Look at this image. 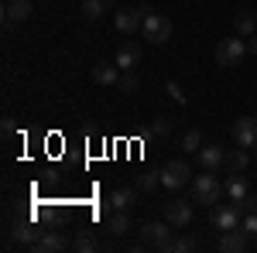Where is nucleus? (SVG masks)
Here are the masks:
<instances>
[{
    "label": "nucleus",
    "mask_w": 257,
    "mask_h": 253,
    "mask_svg": "<svg viewBox=\"0 0 257 253\" xmlns=\"http://www.w3.org/2000/svg\"><path fill=\"white\" fill-rule=\"evenodd\" d=\"M223 192H226V188L216 181V171H202V175L192 178V202H199V205H209V209H213Z\"/></svg>",
    "instance_id": "nucleus-1"
},
{
    "label": "nucleus",
    "mask_w": 257,
    "mask_h": 253,
    "mask_svg": "<svg viewBox=\"0 0 257 253\" xmlns=\"http://www.w3.org/2000/svg\"><path fill=\"white\" fill-rule=\"evenodd\" d=\"M233 31H237L240 38H250L257 31V11L254 7H240L237 14H233Z\"/></svg>",
    "instance_id": "nucleus-12"
},
{
    "label": "nucleus",
    "mask_w": 257,
    "mask_h": 253,
    "mask_svg": "<svg viewBox=\"0 0 257 253\" xmlns=\"http://www.w3.org/2000/svg\"><path fill=\"white\" fill-rule=\"evenodd\" d=\"M41 229L31 222V219H24V222H14L11 226V243H21V246H31V243H38L41 239Z\"/></svg>",
    "instance_id": "nucleus-11"
},
{
    "label": "nucleus",
    "mask_w": 257,
    "mask_h": 253,
    "mask_svg": "<svg viewBox=\"0 0 257 253\" xmlns=\"http://www.w3.org/2000/svg\"><path fill=\"white\" fill-rule=\"evenodd\" d=\"M161 185V171H141L138 175V188L141 192H155Z\"/></svg>",
    "instance_id": "nucleus-24"
},
{
    "label": "nucleus",
    "mask_w": 257,
    "mask_h": 253,
    "mask_svg": "<svg viewBox=\"0 0 257 253\" xmlns=\"http://www.w3.org/2000/svg\"><path fill=\"white\" fill-rule=\"evenodd\" d=\"M223 188H226V195H230L233 202H240V198L247 195V178H243V175H230V178H226V185H223Z\"/></svg>",
    "instance_id": "nucleus-19"
},
{
    "label": "nucleus",
    "mask_w": 257,
    "mask_h": 253,
    "mask_svg": "<svg viewBox=\"0 0 257 253\" xmlns=\"http://www.w3.org/2000/svg\"><path fill=\"white\" fill-rule=\"evenodd\" d=\"M141 35L148 41H155V45H165V41L172 38V21L165 18V14H155V11H151V14L144 18V24H141Z\"/></svg>",
    "instance_id": "nucleus-6"
},
{
    "label": "nucleus",
    "mask_w": 257,
    "mask_h": 253,
    "mask_svg": "<svg viewBox=\"0 0 257 253\" xmlns=\"http://www.w3.org/2000/svg\"><path fill=\"white\" fill-rule=\"evenodd\" d=\"M240 229L250 236V239H257V212L254 215H243V219H240Z\"/></svg>",
    "instance_id": "nucleus-31"
},
{
    "label": "nucleus",
    "mask_w": 257,
    "mask_h": 253,
    "mask_svg": "<svg viewBox=\"0 0 257 253\" xmlns=\"http://www.w3.org/2000/svg\"><path fill=\"white\" fill-rule=\"evenodd\" d=\"M72 250H79V253H96L99 243H96V236L89 233V229H82V233H76V239H72Z\"/></svg>",
    "instance_id": "nucleus-20"
},
{
    "label": "nucleus",
    "mask_w": 257,
    "mask_h": 253,
    "mask_svg": "<svg viewBox=\"0 0 257 253\" xmlns=\"http://www.w3.org/2000/svg\"><path fill=\"white\" fill-rule=\"evenodd\" d=\"M113 62H117L123 72L134 69V65L141 62V45H138V41H123V45L117 48V59H113Z\"/></svg>",
    "instance_id": "nucleus-18"
},
{
    "label": "nucleus",
    "mask_w": 257,
    "mask_h": 253,
    "mask_svg": "<svg viewBox=\"0 0 257 253\" xmlns=\"http://www.w3.org/2000/svg\"><path fill=\"white\" fill-rule=\"evenodd\" d=\"M117 89H120V93H138V76H134L131 69H127V72H120Z\"/></svg>",
    "instance_id": "nucleus-26"
},
{
    "label": "nucleus",
    "mask_w": 257,
    "mask_h": 253,
    "mask_svg": "<svg viewBox=\"0 0 257 253\" xmlns=\"http://www.w3.org/2000/svg\"><path fill=\"white\" fill-rule=\"evenodd\" d=\"M79 11H82V18H86V21H99V18H103V11H106V4H103V0H82Z\"/></svg>",
    "instance_id": "nucleus-23"
},
{
    "label": "nucleus",
    "mask_w": 257,
    "mask_h": 253,
    "mask_svg": "<svg viewBox=\"0 0 257 253\" xmlns=\"http://www.w3.org/2000/svg\"><path fill=\"white\" fill-rule=\"evenodd\" d=\"M4 134H7V137L14 134V117H4Z\"/></svg>",
    "instance_id": "nucleus-33"
},
{
    "label": "nucleus",
    "mask_w": 257,
    "mask_h": 253,
    "mask_svg": "<svg viewBox=\"0 0 257 253\" xmlns=\"http://www.w3.org/2000/svg\"><path fill=\"white\" fill-rule=\"evenodd\" d=\"M213 55H216V65H223V69H233V65H240V59H243V55H247V41L240 38H223L216 45V52H213Z\"/></svg>",
    "instance_id": "nucleus-3"
},
{
    "label": "nucleus",
    "mask_w": 257,
    "mask_h": 253,
    "mask_svg": "<svg viewBox=\"0 0 257 253\" xmlns=\"http://www.w3.org/2000/svg\"><path fill=\"white\" fill-rule=\"evenodd\" d=\"M120 72H123V69H120L117 62H113V65H110V62H96V65H93V82H96V86H117Z\"/></svg>",
    "instance_id": "nucleus-16"
},
{
    "label": "nucleus",
    "mask_w": 257,
    "mask_h": 253,
    "mask_svg": "<svg viewBox=\"0 0 257 253\" xmlns=\"http://www.w3.org/2000/svg\"><path fill=\"white\" fill-rule=\"evenodd\" d=\"M247 164H250V151L237 144L233 151H226V164H223V171H226V175H243Z\"/></svg>",
    "instance_id": "nucleus-15"
},
{
    "label": "nucleus",
    "mask_w": 257,
    "mask_h": 253,
    "mask_svg": "<svg viewBox=\"0 0 257 253\" xmlns=\"http://www.w3.org/2000/svg\"><path fill=\"white\" fill-rule=\"evenodd\" d=\"M226 164V151L219 147V144H206L202 151H199V168L202 171H219Z\"/></svg>",
    "instance_id": "nucleus-9"
},
{
    "label": "nucleus",
    "mask_w": 257,
    "mask_h": 253,
    "mask_svg": "<svg viewBox=\"0 0 257 253\" xmlns=\"http://www.w3.org/2000/svg\"><path fill=\"white\" fill-rule=\"evenodd\" d=\"M196 250V239L192 236H178V239H172V246H168V253H192Z\"/></svg>",
    "instance_id": "nucleus-27"
},
{
    "label": "nucleus",
    "mask_w": 257,
    "mask_h": 253,
    "mask_svg": "<svg viewBox=\"0 0 257 253\" xmlns=\"http://www.w3.org/2000/svg\"><path fill=\"white\" fill-rule=\"evenodd\" d=\"M106 229H110L113 236H123L127 229H131V219H127V212H123V209H117V212L106 219Z\"/></svg>",
    "instance_id": "nucleus-21"
},
{
    "label": "nucleus",
    "mask_w": 257,
    "mask_h": 253,
    "mask_svg": "<svg viewBox=\"0 0 257 253\" xmlns=\"http://www.w3.org/2000/svg\"><path fill=\"white\" fill-rule=\"evenodd\" d=\"M182 147H185V154H199V151H202V134H199V130H185Z\"/></svg>",
    "instance_id": "nucleus-25"
},
{
    "label": "nucleus",
    "mask_w": 257,
    "mask_h": 253,
    "mask_svg": "<svg viewBox=\"0 0 257 253\" xmlns=\"http://www.w3.org/2000/svg\"><path fill=\"white\" fill-rule=\"evenodd\" d=\"M165 219H168L175 229H185V226L192 222V205L175 198V202H168V205H165Z\"/></svg>",
    "instance_id": "nucleus-10"
},
{
    "label": "nucleus",
    "mask_w": 257,
    "mask_h": 253,
    "mask_svg": "<svg viewBox=\"0 0 257 253\" xmlns=\"http://www.w3.org/2000/svg\"><path fill=\"white\" fill-rule=\"evenodd\" d=\"M165 93H168V96L175 99L178 106H185V93H182V86H178L175 79H168V82H165Z\"/></svg>",
    "instance_id": "nucleus-29"
},
{
    "label": "nucleus",
    "mask_w": 257,
    "mask_h": 253,
    "mask_svg": "<svg viewBox=\"0 0 257 253\" xmlns=\"http://www.w3.org/2000/svg\"><path fill=\"white\" fill-rule=\"evenodd\" d=\"M230 134H233V140H237L240 147H257V120L254 117H240L233 120V127H230Z\"/></svg>",
    "instance_id": "nucleus-7"
},
{
    "label": "nucleus",
    "mask_w": 257,
    "mask_h": 253,
    "mask_svg": "<svg viewBox=\"0 0 257 253\" xmlns=\"http://www.w3.org/2000/svg\"><path fill=\"white\" fill-rule=\"evenodd\" d=\"M243 212H240V205L230 198V205H213V212H209V226L219 229V233H226V229H237Z\"/></svg>",
    "instance_id": "nucleus-4"
},
{
    "label": "nucleus",
    "mask_w": 257,
    "mask_h": 253,
    "mask_svg": "<svg viewBox=\"0 0 257 253\" xmlns=\"http://www.w3.org/2000/svg\"><path fill=\"white\" fill-rule=\"evenodd\" d=\"M189 161L185 157H175V161H168L165 168H161V185L168 188V192H178V188H185V181H189Z\"/></svg>",
    "instance_id": "nucleus-5"
},
{
    "label": "nucleus",
    "mask_w": 257,
    "mask_h": 253,
    "mask_svg": "<svg viewBox=\"0 0 257 253\" xmlns=\"http://www.w3.org/2000/svg\"><path fill=\"white\" fill-rule=\"evenodd\" d=\"M247 246H250V236L243 233L240 226H237V229H226L223 239H219V250H223V253H243Z\"/></svg>",
    "instance_id": "nucleus-13"
},
{
    "label": "nucleus",
    "mask_w": 257,
    "mask_h": 253,
    "mask_svg": "<svg viewBox=\"0 0 257 253\" xmlns=\"http://www.w3.org/2000/svg\"><path fill=\"white\" fill-rule=\"evenodd\" d=\"M138 202V195L131 192V188H113V195H110V205L113 209H131Z\"/></svg>",
    "instance_id": "nucleus-22"
},
{
    "label": "nucleus",
    "mask_w": 257,
    "mask_h": 253,
    "mask_svg": "<svg viewBox=\"0 0 257 253\" xmlns=\"http://www.w3.org/2000/svg\"><path fill=\"white\" fill-rule=\"evenodd\" d=\"M172 127H175V123H172V117H158L155 123H151V134L168 137V134H172Z\"/></svg>",
    "instance_id": "nucleus-28"
},
{
    "label": "nucleus",
    "mask_w": 257,
    "mask_h": 253,
    "mask_svg": "<svg viewBox=\"0 0 257 253\" xmlns=\"http://www.w3.org/2000/svg\"><path fill=\"white\" fill-rule=\"evenodd\" d=\"M237 205H240V212H243V215H254V212H257V195H254V192H247V195H243V198L237 202Z\"/></svg>",
    "instance_id": "nucleus-30"
},
{
    "label": "nucleus",
    "mask_w": 257,
    "mask_h": 253,
    "mask_svg": "<svg viewBox=\"0 0 257 253\" xmlns=\"http://www.w3.org/2000/svg\"><path fill=\"white\" fill-rule=\"evenodd\" d=\"M172 222L165 219V222H144L141 226V246H155V250H165L168 253V246H172Z\"/></svg>",
    "instance_id": "nucleus-2"
},
{
    "label": "nucleus",
    "mask_w": 257,
    "mask_h": 253,
    "mask_svg": "<svg viewBox=\"0 0 257 253\" xmlns=\"http://www.w3.org/2000/svg\"><path fill=\"white\" fill-rule=\"evenodd\" d=\"M113 24H117L120 35H134V31H141V24H144V14H141L138 7H123V11L113 14Z\"/></svg>",
    "instance_id": "nucleus-8"
},
{
    "label": "nucleus",
    "mask_w": 257,
    "mask_h": 253,
    "mask_svg": "<svg viewBox=\"0 0 257 253\" xmlns=\"http://www.w3.org/2000/svg\"><path fill=\"white\" fill-rule=\"evenodd\" d=\"M247 52H250V55H257V31L247 38Z\"/></svg>",
    "instance_id": "nucleus-32"
},
{
    "label": "nucleus",
    "mask_w": 257,
    "mask_h": 253,
    "mask_svg": "<svg viewBox=\"0 0 257 253\" xmlns=\"http://www.w3.org/2000/svg\"><path fill=\"white\" fill-rule=\"evenodd\" d=\"M28 18H31V0H7V7H4V24L7 28H14Z\"/></svg>",
    "instance_id": "nucleus-14"
},
{
    "label": "nucleus",
    "mask_w": 257,
    "mask_h": 253,
    "mask_svg": "<svg viewBox=\"0 0 257 253\" xmlns=\"http://www.w3.org/2000/svg\"><path fill=\"white\" fill-rule=\"evenodd\" d=\"M69 246H72V243H69L62 233H45L38 243H31L35 253H59V250H69Z\"/></svg>",
    "instance_id": "nucleus-17"
}]
</instances>
